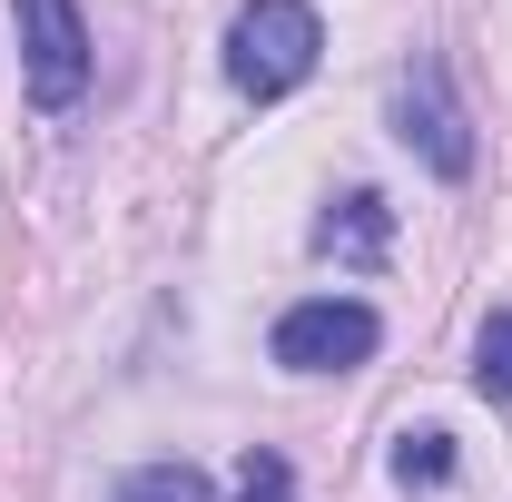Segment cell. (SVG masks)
Listing matches in <instances>:
<instances>
[{
	"label": "cell",
	"instance_id": "5",
	"mask_svg": "<svg viewBox=\"0 0 512 502\" xmlns=\"http://www.w3.org/2000/svg\"><path fill=\"white\" fill-rule=\"evenodd\" d=\"M384 227H394V207H384L375 188H355V197L316 227V247L335 256V266H375V256H384Z\"/></svg>",
	"mask_w": 512,
	"mask_h": 502
},
{
	"label": "cell",
	"instance_id": "7",
	"mask_svg": "<svg viewBox=\"0 0 512 502\" xmlns=\"http://www.w3.org/2000/svg\"><path fill=\"white\" fill-rule=\"evenodd\" d=\"M394 483H414V493L453 483V443L444 434H404V443H394Z\"/></svg>",
	"mask_w": 512,
	"mask_h": 502
},
{
	"label": "cell",
	"instance_id": "9",
	"mask_svg": "<svg viewBox=\"0 0 512 502\" xmlns=\"http://www.w3.org/2000/svg\"><path fill=\"white\" fill-rule=\"evenodd\" d=\"M237 502H296V473H286L276 453H247V463H237Z\"/></svg>",
	"mask_w": 512,
	"mask_h": 502
},
{
	"label": "cell",
	"instance_id": "6",
	"mask_svg": "<svg viewBox=\"0 0 512 502\" xmlns=\"http://www.w3.org/2000/svg\"><path fill=\"white\" fill-rule=\"evenodd\" d=\"M119 502H217V493H207L197 463H138V473L119 483Z\"/></svg>",
	"mask_w": 512,
	"mask_h": 502
},
{
	"label": "cell",
	"instance_id": "3",
	"mask_svg": "<svg viewBox=\"0 0 512 502\" xmlns=\"http://www.w3.org/2000/svg\"><path fill=\"white\" fill-rule=\"evenodd\" d=\"M10 20H20L30 99H40V109H79V89H89V30H79V0H10Z\"/></svg>",
	"mask_w": 512,
	"mask_h": 502
},
{
	"label": "cell",
	"instance_id": "2",
	"mask_svg": "<svg viewBox=\"0 0 512 502\" xmlns=\"http://www.w3.org/2000/svg\"><path fill=\"white\" fill-rule=\"evenodd\" d=\"M384 345L375 306H355V296H316V306H286L276 315V365L286 375H345V365H365Z\"/></svg>",
	"mask_w": 512,
	"mask_h": 502
},
{
	"label": "cell",
	"instance_id": "8",
	"mask_svg": "<svg viewBox=\"0 0 512 502\" xmlns=\"http://www.w3.org/2000/svg\"><path fill=\"white\" fill-rule=\"evenodd\" d=\"M473 384L512 404V315H493V325H483V345H473Z\"/></svg>",
	"mask_w": 512,
	"mask_h": 502
},
{
	"label": "cell",
	"instance_id": "4",
	"mask_svg": "<svg viewBox=\"0 0 512 502\" xmlns=\"http://www.w3.org/2000/svg\"><path fill=\"white\" fill-rule=\"evenodd\" d=\"M394 128H404V148H424L434 178H463V168H473L463 109H453V89H444V69H434V60H414L404 79H394Z\"/></svg>",
	"mask_w": 512,
	"mask_h": 502
},
{
	"label": "cell",
	"instance_id": "1",
	"mask_svg": "<svg viewBox=\"0 0 512 502\" xmlns=\"http://www.w3.org/2000/svg\"><path fill=\"white\" fill-rule=\"evenodd\" d=\"M316 10L306 0H247L237 20H227V79L247 89V99H286V89H306L316 79Z\"/></svg>",
	"mask_w": 512,
	"mask_h": 502
}]
</instances>
